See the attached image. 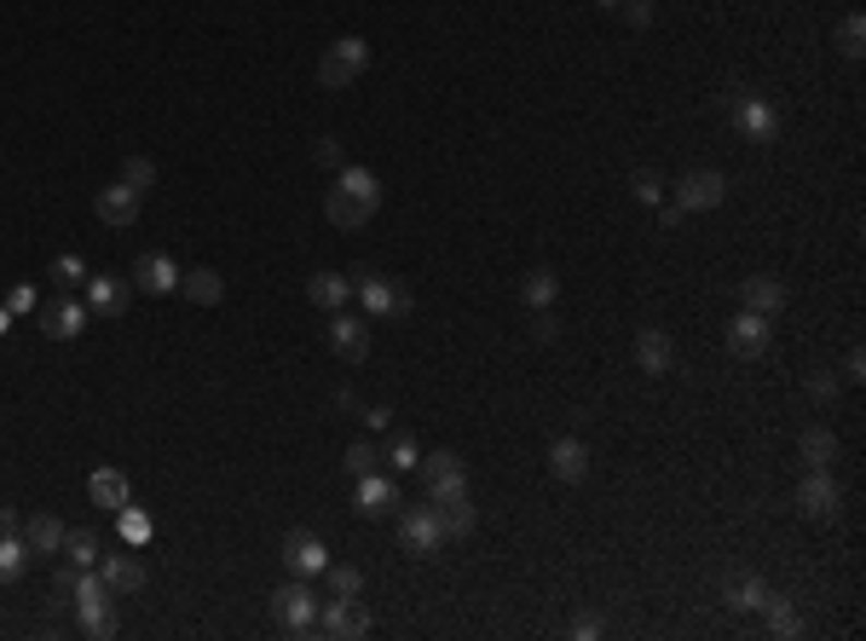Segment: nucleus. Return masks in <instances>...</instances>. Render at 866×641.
Returning <instances> with one entry per match:
<instances>
[{"label":"nucleus","mask_w":866,"mask_h":641,"mask_svg":"<svg viewBox=\"0 0 866 641\" xmlns=\"http://www.w3.org/2000/svg\"><path fill=\"white\" fill-rule=\"evenodd\" d=\"M7 312H35V289H29V284H17V289L7 295Z\"/></svg>","instance_id":"nucleus-47"},{"label":"nucleus","mask_w":866,"mask_h":641,"mask_svg":"<svg viewBox=\"0 0 866 641\" xmlns=\"http://www.w3.org/2000/svg\"><path fill=\"white\" fill-rule=\"evenodd\" d=\"M797 451H803V463H809V468H826V463H832V456H838V434L815 423V428H803Z\"/></svg>","instance_id":"nucleus-28"},{"label":"nucleus","mask_w":866,"mask_h":641,"mask_svg":"<svg viewBox=\"0 0 866 641\" xmlns=\"http://www.w3.org/2000/svg\"><path fill=\"white\" fill-rule=\"evenodd\" d=\"M87 567H75V560H64V567L52 572V595H75V584H82Z\"/></svg>","instance_id":"nucleus-43"},{"label":"nucleus","mask_w":866,"mask_h":641,"mask_svg":"<svg viewBox=\"0 0 866 641\" xmlns=\"http://www.w3.org/2000/svg\"><path fill=\"white\" fill-rule=\"evenodd\" d=\"M87 300H75V295H58V300H47L41 307V335H52V342H75V335L87 330Z\"/></svg>","instance_id":"nucleus-12"},{"label":"nucleus","mask_w":866,"mask_h":641,"mask_svg":"<svg viewBox=\"0 0 866 641\" xmlns=\"http://www.w3.org/2000/svg\"><path fill=\"white\" fill-rule=\"evenodd\" d=\"M330 353L341 358V365H365L370 358V318L330 312Z\"/></svg>","instance_id":"nucleus-10"},{"label":"nucleus","mask_w":866,"mask_h":641,"mask_svg":"<svg viewBox=\"0 0 866 641\" xmlns=\"http://www.w3.org/2000/svg\"><path fill=\"white\" fill-rule=\"evenodd\" d=\"M307 300H312V307H324V312H341V307L353 300V277H341V272H312Z\"/></svg>","instance_id":"nucleus-25"},{"label":"nucleus","mask_w":866,"mask_h":641,"mask_svg":"<svg viewBox=\"0 0 866 641\" xmlns=\"http://www.w3.org/2000/svg\"><path fill=\"white\" fill-rule=\"evenodd\" d=\"M520 295H526V307H555V295H560V277L549 272V266H532L526 272V284H520Z\"/></svg>","instance_id":"nucleus-31"},{"label":"nucleus","mask_w":866,"mask_h":641,"mask_svg":"<svg viewBox=\"0 0 866 641\" xmlns=\"http://www.w3.org/2000/svg\"><path fill=\"white\" fill-rule=\"evenodd\" d=\"M762 607H769V630H774V636H797V630H803V618H797V607H792L785 595H769Z\"/></svg>","instance_id":"nucleus-38"},{"label":"nucleus","mask_w":866,"mask_h":641,"mask_svg":"<svg viewBox=\"0 0 866 641\" xmlns=\"http://www.w3.org/2000/svg\"><path fill=\"white\" fill-rule=\"evenodd\" d=\"M843 376H850V382H861V376H866V353H861V347L843 353Z\"/></svg>","instance_id":"nucleus-48"},{"label":"nucleus","mask_w":866,"mask_h":641,"mask_svg":"<svg viewBox=\"0 0 866 641\" xmlns=\"http://www.w3.org/2000/svg\"><path fill=\"white\" fill-rule=\"evenodd\" d=\"M399 544H405L411 555H439L446 532H439L434 503H428V509H405V514H399Z\"/></svg>","instance_id":"nucleus-13"},{"label":"nucleus","mask_w":866,"mask_h":641,"mask_svg":"<svg viewBox=\"0 0 866 641\" xmlns=\"http://www.w3.org/2000/svg\"><path fill=\"white\" fill-rule=\"evenodd\" d=\"M365 423H370V434H381V428L393 423V411H388V405H370V411H365Z\"/></svg>","instance_id":"nucleus-50"},{"label":"nucleus","mask_w":866,"mask_h":641,"mask_svg":"<svg viewBox=\"0 0 866 641\" xmlns=\"http://www.w3.org/2000/svg\"><path fill=\"white\" fill-rule=\"evenodd\" d=\"M434 514H439V532L446 537H468L474 532V503L468 497H446V503H434Z\"/></svg>","instance_id":"nucleus-30"},{"label":"nucleus","mask_w":866,"mask_h":641,"mask_svg":"<svg viewBox=\"0 0 866 641\" xmlns=\"http://www.w3.org/2000/svg\"><path fill=\"white\" fill-rule=\"evenodd\" d=\"M376 463H381V451H376V446H365V439H358V446H347V463H341V468H347V474L358 479V474H370Z\"/></svg>","instance_id":"nucleus-40"},{"label":"nucleus","mask_w":866,"mask_h":641,"mask_svg":"<svg viewBox=\"0 0 866 641\" xmlns=\"http://www.w3.org/2000/svg\"><path fill=\"white\" fill-rule=\"evenodd\" d=\"M739 307H745V312H762V318H774V312L785 307V284H780V277H769V272L745 277V284H739Z\"/></svg>","instance_id":"nucleus-21"},{"label":"nucleus","mask_w":866,"mask_h":641,"mask_svg":"<svg viewBox=\"0 0 866 641\" xmlns=\"http://www.w3.org/2000/svg\"><path fill=\"white\" fill-rule=\"evenodd\" d=\"M64 555L75 560V567H98V537H93V526H64Z\"/></svg>","instance_id":"nucleus-34"},{"label":"nucleus","mask_w":866,"mask_h":641,"mask_svg":"<svg viewBox=\"0 0 866 641\" xmlns=\"http://www.w3.org/2000/svg\"><path fill=\"white\" fill-rule=\"evenodd\" d=\"M87 497H93V509H128L133 503V491H128V474L122 468H98L93 479H87Z\"/></svg>","instance_id":"nucleus-24"},{"label":"nucleus","mask_w":866,"mask_h":641,"mask_svg":"<svg viewBox=\"0 0 866 641\" xmlns=\"http://www.w3.org/2000/svg\"><path fill=\"white\" fill-rule=\"evenodd\" d=\"M601 7H618V0H601Z\"/></svg>","instance_id":"nucleus-55"},{"label":"nucleus","mask_w":866,"mask_h":641,"mask_svg":"<svg viewBox=\"0 0 866 641\" xmlns=\"http://www.w3.org/2000/svg\"><path fill=\"white\" fill-rule=\"evenodd\" d=\"M179 289H186V300H197V307H220V295H226V284H220L214 266H191L179 272Z\"/></svg>","instance_id":"nucleus-27"},{"label":"nucleus","mask_w":866,"mask_h":641,"mask_svg":"<svg viewBox=\"0 0 866 641\" xmlns=\"http://www.w3.org/2000/svg\"><path fill=\"white\" fill-rule=\"evenodd\" d=\"M630 191H636V203H659L664 179H659L653 168H636V174H630Z\"/></svg>","instance_id":"nucleus-42"},{"label":"nucleus","mask_w":866,"mask_h":641,"mask_svg":"<svg viewBox=\"0 0 866 641\" xmlns=\"http://www.w3.org/2000/svg\"><path fill=\"white\" fill-rule=\"evenodd\" d=\"M762 601H769V584H762L757 572H739L734 584H728V607H739V613H757Z\"/></svg>","instance_id":"nucleus-32"},{"label":"nucleus","mask_w":866,"mask_h":641,"mask_svg":"<svg viewBox=\"0 0 866 641\" xmlns=\"http://www.w3.org/2000/svg\"><path fill=\"white\" fill-rule=\"evenodd\" d=\"M312 636H330V641H353V636H370V613L358 601H318V625Z\"/></svg>","instance_id":"nucleus-8"},{"label":"nucleus","mask_w":866,"mask_h":641,"mask_svg":"<svg viewBox=\"0 0 866 641\" xmlns=\"http://www.w3.org/2000/svg\"><path fill=\"white\" fill-rule=\"evenodd\" d=\"M93 214L105 219V226H116V232H122V226H133V219H139V191L116 179V186H105V191L93 197Z\"/></svg>","instance_id":"nucleus-15"},{"label":"nucleus","mask_w":866,"mask_h":641,"mask_svg":"<svg viewBox=\"0 0 866 641\" xmlns=\"http://www.w3.org/2000/svg\"><path fill=\"white\" fill-rule=\"evenodd\" d=\"M422 479H428V503H446V497H468V468H462L456 451H434L422 456Z\"/></svg>","instance_id":"nucleus-6"},{"label":"nucleus","mask_w":866,"mask_h":641,"mask_svg":"<svg viewBox=\"0 0 866 641\" xmlns=\"http://www.w3.org/2000/svg\"><path fill=\"white\" fill-rule=\"evenodd\" d=\"M47 277L70 295V289H87V277H93V272H87V260H82V254H58L52 266H47Z\"/></svg>","instance_id":"nucleus-33"},{"label":"nucleus","mask_w":866,"mask_h":641,"mask_svg":"<svg viewBox=\"0 0 866 641\" xmlns=\"http://www.w3.org/2000/svg\"><path fill=\"white\" fill-rule=\"evenodd\" d=\"M838 52L843 58H861L866 52V17L861 12H843L838 17Z\"/></svg>","instance_id":"nucleus-37"},{"label":"nucleus","mask_w":866,"mask_h":641,"mask_svg":"<svg viewBox=\"0 0 866 641\" xmlns=\"http://www.w3.org/2000/svg\"><path fill=\"white\" fill-rule=\"evenodd\" d=\"M17 537L29 544V555H64V526H58L52 514H35L17 526Z\"/></svg>","instance_id":"nucleus-26"},{"label":"nucleus","mask_w":866,"mask_h":641,"mask_svg":"<svg viewBox=\"0 0 866 641\" xmlns=\"http://www.w3.org/2000/svg\"><path fill=\"white\" fill-rule=\"evenodd\" d=\"M618 7H624V24H636V29L653 24V0H618Z\"/></svg>","instance_id":"nucleus-44"},{"label":"nucleus","mask_w":866,"mask_h":641,"mask_svg":"<svg viewBox=\"0 0 866 641\" xmlns=\"http://www.w3.org/2000/svg\"><path fill=\"white\" fill-rule=\"evenodd\" d=\"M318 578H324V590L335 601H358V590H365V572H358V567H324Z\"/></svg>","instance_id":"nucleus-35"},{"label":"nucleus","mask_w":866,"mask_h":641,"mask_svg":"<svg viewBox=\"0 0 866 641\" xmlns=\"http://www.w3.org/2000/svg\"><path fill=\"white\" fill-rule=\"evenodd\" d=\"M98 578H105L116 595H139L145 590V560L139 555H98Z\"/></svg>","instance_id":"nucleus-20"},{"label":"nucleus","mask_w":866,"mask_h":641,"mask_svg":"<svg viewBox=\"0 0 866 641\" xmlns=\"http://www.w3.org/2000/svg\"><path fill=\"white\" fill-rule=\"evenodd\" d=\"M722 197H728V179L716 168H693V174H681V186H676V209L704 214V209H722Z\"/></svg>","instance_id":"nucleus-9"},{"label":"nucleus","mask_w":866,"mask_h":641,"mask_svg":"<svg viewBox=\"0 0 866 641\" xmlns=\"http://www.w3.org/2000/svg\"><path fill=\"white\" fill-rule=\"evenodd\" d=\"M549 474L567 479V486H578V479L590 474V446H583V439H555L549 446Z\"/></svg>","instance_id":"nucleus-23"},{"label":"nucleus","mask_w":866,"mask_h":641,"mask_svg":"<svg viewBox=\"0 0 866 641\" xmlns=\"http://www.w3.org/2000/svg\"><path fill=\"white\" fill-rule=\"evenodd\" d=\"M809 393H815V399H838V376H832V370H815V376H809Z\"/></svg>","instance_id":"nucleus-46"},{"label":"nucleus","mask_w":866,"mask_h":641,"mask_svg":"<svg viewBox=\"0 0 866 641\" xmlns=\"http://www.w3.org/2000/svg\"><path fill=\"white\" fill-rule=\"evenodd\" d=\"M312 163H318V168H335V174L347 168V156H341V139H330V133L312 139Z\"/></svg>","instance_id":"nucleus-41"},{"label":"nucleus","mask_w":866,"mask_h":641,"mask_svg":"<svg viewBox=\"0 0 866 641\" xmlns=\"http://www.w3.org/2000/svg\"><path fill=\"white\" fill-rule=\"evenodd\" d=\"M116 526H122V544H128V549H145V544H151V514H145V509H133V503L116 509Z\"/></svg>","instance_id":"nucleus-36"},{"label":"nucleus","mask_w":866,"mask_h":641,"mask_svg":"<svg viewBox=\"0 0 866 641\" xmlns=\"http://www.w3.org/2000/svg\"><path fill=\"white\" fill-rule=\"evenodd\" d=\"M532 335H537V342H555V318H549V307L532 318Z\"/></svg>","instance_id":"nucleus-49"},{"label":"nucleus","mask_w":866,"mask_h":641,"mask_svg":"<svg viewBox=\"0 0 866 641\" xmlns=\"http://www.w3.org/2000/svg\"><path fill=\"white\" fill-rule=\"evenodd\" d=\"M7 532H17V514H12V509H0V537H7Z\"/></svg>","instance_id":"nucleus-53"},{"label":"nucleus","mask_w":866,"mask_h":641,"mask_svg":"<svg viewBox=\"0 0 866 641\" xmlns=\"http://www.w3.org/2000/svg\"><path fill=\"white\" fill-rule=\"evenodd\" d=\"M734 128H739V139H751V145H774L780 139V110L762 93H739L734 98Z\"/></svg>","instance_id":"nucleus-7"},{"label":"nucleus","mask_w":866,"mask_h":641,"mask_svg":"<svg viewBox=\"0 0 866 641\" xmlns=\"http://www.w3.org/2000/svg\"><path fill=\"white\" fill-rule=\"evenodd\" d=\"M353 509L358 514H388V509H399V486L388 474H358V486H353Z\"/></svg>","instance_id":"nucleus-19"},{"label":"nucleus","mask_w":866,"mask_h":641,"mask_svg":"<svg viewBox=\"0 0 866 641\" xmlns=\"http://www.w3.org/2000/svg\"><path fill=\"white\" fill-rule=\"evenodd\" d=\"M272 618H277L289 636H312V625H318V595L307 590V578H295V584H284V590L272 595Z\"/></svg>","instance_id":"nucleus-4"},{"label":"nucleus","mask_w":866,"mask_h":641,"mask_svg":"<svg viewBox=\"0 0 866 641\" xmlns=\"http://www.w3.org/2000/svg\"><path fill=\"white\" fill-rule=\"evenodd\" d=\"M728 353L734 358H762L769 353V318L762 312H739L728 324Z\"/></svg>","instance_id":"nucleus-16"},{"label":"nucleus","mask_w":866,"mask_h":641,"mask_svg":"<svg viewBox=\"0 0 866 641\" xmlns=\"http://www.w3.org/2000/svg\"><path fill=\"white\" fill-rule=\"evenodd\" d=\"M133 284L145 289V295H174V289H179V266H174L168 254H156V249H151V254H139V260H133Z\"/></svg>","instance_id":"nucleus-17"},{"label":"nucleus","mask_w":866,"mask_h":641,"mask_svg":"<svg viewBox=\"0 0 866 641\" xmlns=\"http://www.w3.org/2000/svg\"><path fill=\"white\" fill-rule=\"evenodd\" d=\"M376 209H381V179L370 168H341V179L324 191V219H330L335 232L370 226Z\"/></svg>","instance_id":"nucleus-1"},{"label":"nucleus","mask_w":866,"mask_h":641,"mask_svg":"<svg viewBox=\"0 0 866 641\" xmlns=\"http://www.w3.org/2000/svg\"><path fill=\"white\" fill-rule=\"evenodd\" d=\"M388 463H393V468H416V463H422V451H416V439H393V451H388Z\"/></svg>","instance_id":"nucleus-45"},{"label":"nucleus","mask_w":866,"mask_h":641,"mask_svg":"<svg viewBox=\"0 0 866 641\" xmlns=\"http://www.w3.org/2000/svg\"><path fill=\"white\" fill-rule=\"evenodd\" d=\"M87 312H93V318H122V312H128V284H122V277L93 272V277H87Z\"/></svg>","instance_id":"nucleus-18"},{"label":"nucleus","mask_w":866,"mask_h":641,"mask_svg":"<svg viewBox=\"0 0 866 641\" xmlns=\"http://www.w3.org/2000/svg\"><path fill=\"white\" fill-rule=\"evenodd\" d=\"M7 324H12V312H7V307H0V335H7Z\"/></svg>","instance_id":"nucleus-54"},{"label":"nucleus","mask_w":866,"mask_h":641,"mask_svg":"<svg viewBox=\"0 0 866 641\" xmlns=\"http://www.w3.org/2000/svg\"><path fill=\"white\" fill-rule=\"evenodd\" d=\"M797 509L809 514V520H838L843 491H838L832 468H809V474H803V486H797Z\"/></svg>","instance_id":"nucleus-11"},{"label":"nucleus","mask_w":866,"mask_h":641,"mask_svg":"<svg viewBox=\"0 0 866 641\" xmlns=\"http://www.w3.org/2000/svg\"><path fill=\"white\" fill-rule=\"evenodd\" d=\"M681 226V209L671 203V209H659V232H676Z\"/></svg>","instance_id":"nucleus-51"},{"label":"nucleus","mask_w":866,"mask_h":641,"mask_svg":"<svg viewBox=\"0 0 866 641\" xmlns=\"http://www.w3.org/2000/svg\"><path fill=\"white\" fill-rule=\"evenodd\" d=\"M284 567H289L295 578H318V572L330 567L324 537H312V532H289V537H284Z\"/></svg>","instance_id":"nucleus-14"},{"label":"nucleus","mask_w":866,"mask_h":641,"mask_svg":"<svg viewBox=\"0 0 866 641\" xmlns=\"http://www.w3.org/2000/svg\"><path fill=\"white\" fill-rule=\"evenodd\" d=\"M353 295L365 300L370 318H405L411 312V295L399 289L393 277H381V272H353Z\"/></svg>","instance_id":"nucleus-5"},{"label":"nucleus","mask_w":866,"mask_h":641,"mask_svg":"<svg viewBox=\"0 0 866 641\" xmlns=\"http://www.w3.org/2000/svg\"><path fill=\"white\" fill-rule=\"evenodd\" d=\"M75 618H82V630L87 636H116V590L105 584V578H98V567L93 572H82V584H75Z\"/></svg>","instance_id":"nucleus-2"},{"label":"nucleus","mask_w":866,"mask_h":641,"mask_svg":"<svg viewBox=\"0 0 866 641\" xmlns=\"http://www.w3.org/2000/svg\"><path fill=\"white\" fill-rule=\"evenodd\" d=\"M671 358H676L671 335H664L659 324H641V335H636V365L648 370V376H664V370H671Z\"/></svg>","instance_id":"nucleus-22"},{"label":"nucleus","mask_w":866,"mask_h":641,"mask_svg":"<svg viewBox=\"0 0 866 641\" xmlns=\"http://www.w3.org/2000/svg\"><path fill=\"white\" fill-rule=\"evenodd\" d=\"M29 560H35L29 544L17 532H7V537H0V584H17V578L29 572Z\"/></svg>","instance_id":"nucleus-29"},{"label":"nucleus","mask_w":866,"mask_h":641,"mask_svg":"<svg viewBox=\"0 0 866 641\" xmlns=\"http://www.w3.org/2000/svg\"><path fill=\"white\" fill-rule=\"evenodd\" d=\"M122 186H133L139 197L156 186V163H151V156H128V163H122Z\"/></svg>","instance_id":"nucleus-39"},{"label":"nucleus","mask_w":866,"mask_h":641,"mask_svg":"<svg viewBox=\"0 0 866 641\" xmlns=\"http://www.w3.org/2000/svg\"><path fill=\"white\" fill-rule=\"evenodd\" d=\"M365 70H370V47L358 41V35H341V41H335V47H324V58H318V82H324L330 93L353 87Z\"/></svg>","instance_id":"nucleus-3"},{"label":"nucleus","mask_w":866,"mask_h":641,"mask_svg":"<svg viewBox=\"0 0 866 641\" xmlns=\"http://www.w3.org/2000/svg\"><path fill=\"white\" fill-rule=\"evenodd\" d=\"M572 636H578V641H595V636H601V625H595V618H578Z\"/></svg>","instance_id":"nucleus-52"}]
</instances>
